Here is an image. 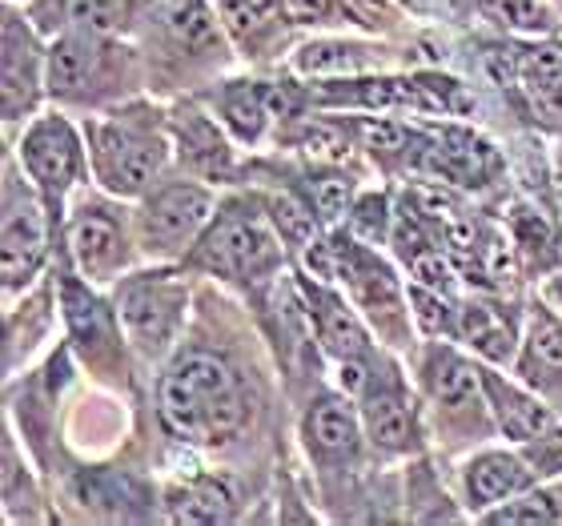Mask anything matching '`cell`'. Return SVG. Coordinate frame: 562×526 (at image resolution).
Returning a JSON list of instances; mask_svg holds the SVG:
<instances>
[{
	"label": "cell",
	"instance_id": "cell-29",
	"mask_svg": "<svg viewBox=\"0 0 562 526\" xmlns=\"http://www.w3.org/2000/svg\"><path fill=\"white\" fill-rule=\"evenodd\" d=\"M305 193H310V205H314L322 225H334L338 217H346L353 210V181L346 174H338V169H329V165L310 174Z\"/></svg>",
	"mask_w": 562,
	"mask_h": 526
},
{
	"label": "cell",
	"instance_id": "cell-21",
	"mask_svg": "<svg viewBox=\"0 0 562 526\" xmlns=\"http://www.w3.org/2000/svg\"><path fill=\"white\" fill-rule=\"evenodd\" d=\"M482 387L491 394V402H494L491 410L506 438H515V443H522V446H535L539 438H547V434L554 430L551 410L542 406L535 394L510 387V382H503V378L491 374V370H482Z\"/></svg>",
	"mask_w": 562,
	"mask_h": 526
},
{
	"label": "cell",
	"instance_id": "cell-2",
	"mask_svg": "<svg viewBox=\"0 0 562 526\" xmlns=\"http://www.w3.org/2000/svg\"><path fill=\"white\" fill-rule=\"evenodd\" d=\"M97 181L117 198H140L169 161V137L149 105H125L85 125Z\"/></svg>",
	"mask_w": 562,
	"mask_h": 526
},
{
	"label": "cell",
	"instance_id": "cell-11",
	"mask_svg": "<svg viewBox=\"0 0 562 526\" xmlns=\"http://www.w3.org/2000/svg\"><path fill=\"white\" fill-rule=\"evenodd\" d=\"M411 161L414 169L442 177L450 186H486L503 174V157L491 141L467 130H438L430 141H422V149H414Z\"/></svg>",
	"mask_w": 562,
	"mask_h": 526
},
{
	"label": "cell",
	"instance_id": "cell-1",
	"mask_svg": "<svg viewBox=\"0 0 562 526\" xmlns=\"http://www.w3.org/2000/svg\"><path fill=\"white\" fill-rule=\"evenodd\" d=\"M157 414L177 443L225 446L246 430L249 398L234 366L217 354H181L157 382Z\"/></svg>",
	"mask_w": 562,
	"mask_h": 526
},
{
	"label": "cell",
	"instance_id": "cell-14",
	"mask_svg": "<svg viewBox=\"0 0 562 526\" xmlns=\"http://www.w3.org/2000/svg\"><path fill=\"white\" fill-rule=\"evenodd\" d=\"M302 438L310 458L326 467H341V462H353L362 450V422L346 398H317L305 410Z\"/></svg>",
	"mask_w": 562,
	"mask_h": 526
},
{
	"label": "cell",
	"instance_id": "cell-24",
	"mask_svg": "<svg viewBox=\"0 0 562 526\" xmlns=\"http://www.w3.org/2000/svg\"><path fill=\"white\" fill-rule=\"evenodd\" d=\"M454 334L486 362H510L515 358V322L491 302H467L458 310Z\"/></svg>",
	"mask_w": 562,
	"mask_h": 526
},
{
	"label": "cell",
	"instance_id": "cell-34",
	"mask_svg": "<svg viewBox=\"0 0 562 526\" xmlns=\"http://www.w3.org/2000/svg\"><path fill=\"white\" fill-rule=\"evenodd\" d=\"M285 16L293 24H338L353 12L350 4H341V0H285Z\"/></svg>",
	"mask_w": 562,
	"mask_h": 526
},
{
	"label": "cell",
	"instance_id": "cell-35",
	"mask_svg": "<svg viewBox=\"0 0 562 526\" xmlns=\"http://www.w3.org/2000/svg\"><path fill=\"white\" fill-rule=\"evenodd\" d=\"M386 222H390V213H386V198H378V193H366L358 205L350 210V225H353V234L366 237V242H378V237L386 234Z\"/></svg>",
	"mask_w": 562,
	"mask_h": 526
},
{
	"label": "cell",
	"instance_id": "cell-38",
	"mask_svg": "<svg viewBox=\"0 0 562 526\" xmlns=\"http://www.w3.org/2000/svg\"><path fill=\"white\" fill-rule=\"evenodd\" d=\"M554 186H559V193H562V149H559V157H554Z\"/></svg>",
	"mask_w": 562,
	"mask_h": 526
},
{
	"label": "cell",
	"instance_id": "cell-22",
	"mask_svg": "<svg viewBox=\"0 0 562 526\" xmlns=\"http://www.w3.org/2000/svg\"><path fill=\"white\" fill-rule=\"evenodd\" d=\"M518 370L542 394H559L562 390V317H554V310H547V305H539L530 314Z\"/></svg>",
	"mask_w": 562,
	"mask_h": 526
},
{
	"label": "cell",
	"instance_id": "cell-17",
	"mask_svg": "<svg viewBox=\"0 0 562 526\" xmlns=\"http://www.w3.org/2000/svg\"><path fill=\"white\" fill-rule=\"evenodd\" d=\"M169 137H173L181 165H186L193 177H201V181H225L229 169H234V149H229V141L222 137V130H217L201 109H193V105L173 109V117H169Z\"/></svg>",
	"mask_w": 562,
	"mask_h": 526
},
{
	"label": "cell",
	"instance_id": "cell-25",
	"mask_svg": "<svg viewBox=\"0 0 562 526\" xmlns=\"http://www.w3.org/2000/svg\"><path fill=\"white\" fill-rule=\"evenodd\" d=\"M217 109L237 141H258L273 117V89H261L254 81H229L217 93Z\"/></svg>",
	"mask_w": 562,
	"mask_h": 526
},
{
	"label": "cell",
	"instance_id": "cell-13",
	"mask_svg": "<svg viewBox=\"0 0 562 526\" xmlns=\"http://www.w3.org/2000/svg\"><path fill=\"white\" fill-rule=\"evenodd\" d=\"M506 81H515L530 101L535 117L551 130H562V45H527L503 48Z\"/></svg>",
	"mask_w": 562,
	"mask_h": 526
},
{
	"label": "cell",
	"instance_id": "cell-19",
	"mask_svg": "<svg viewBox=\"0 0 562 526\" xmlns=\"http://www.w3.org/2000/svg\"><path fill=\"white\" fill-rule=\"evenodd\" d=\"M535 479H539V467L518 455H506V450H486V455L470 458L467 474H462V482H467V499L474 511L510 503L515 494L530 491Z\"/></svg>",
	"mask_w": 562,
	"mask_h": 526
},
{
	"label": "cell",
	"instance_id": "cell-10",
	"mask_svg": "<svg viewBox=\"0 0 562 526\" xmlns=\"http://www.w3.org/2000/svg\"><path fill=\"white\" fill-rule=\"evenodd\" d=\"M45 213L36 198L12 177L4 181V290L16 293L45 261Z\"/></svg>",
	"mask_w": 562,
	"mask_h": 526
},
{
	"label": "cell",
	"instance_id": "cell-26",
	"mask_svg": "<svg viewBox=\"0 0 562 526\" xmlns=\"http://www.w3.org/2000/svg\"><path fill=\"white\" fill-rule=\"evenodd\" d=\"M374 60H382V57L366 45H350V41H314V45L297 48L293 69L310 72V77H329V72H362V69H370Z\"/></svg>",
	"mask_w": 562,
	"mask_h": 526
},
{
	"label": "cell",
	"instance_id": "cell-5",
	"mask_svg": "<svg viewBox=\"0 0 562 526\" xmlns=\"http://www.w3.org/2000/svg\"><path fill=\"white\" fill-rule=\"evenodd\" d=\"M137 246L149 258H181L198 246L205 225L213 222V193L198 181L157 186L137 210Z\"/></svg>",
	"mask_w": 562,
	"mask_h": 526
},
{
	"label": "cell",
	"instance_id": "cell-3",
	"mask_svg": "<svg viewBox=\"0 0 562 526\" xmlns=\"http://www.w3.org/2000/svg\"><path fill=\"white\" fill-rule=\"evenodd\" d=\"M281 254H285V242L270 210H258L249 201H229L213 213V222L198 237L189 266L234 281V286H254L278 273Z\"/></svg>",
	"mask_w": 562,
	"mask_h": 526
},
{
	"label": "cell",
	"instance_id": "cell-36",
	"mask_svg": "<svg viewBox=\"0 0 562 526\" xmlns=\"http://www.w3.org/2000/svg\"><path fill=\"white\" fill-rule=\"evenodd\" d=\"M353 12V21L358 24H370V29H390V24L398 21V9H394V0H346Z\"/></svg>",
	"mask_w": 562,
	"mask_h": 526
},
{
	"label": "cell",
	"instance_id": "cell-4",
	"mask_svg": "<svg viewBox=\"0 0 562 526\" xmlns=\"http://www.w3.org/2000/svg\"><path fill=\"white\" fill-rule=\"evenodd\" d=\"M45 85L65 105H105L137 85V57L109 36L60 33L45 57Z\"/></svg>",
	"mask_w": 562,
	"mask_h": 526
},
{
	"label": "cell",
	"instance_id": "cell-18",
	"mask_svg": "<svg viewBox=\"0 0 562 526\" xmlns=\"http://www.w3.org/2000/svg\"><path fill=\"white\" fill-rule=\"evenodd\" d=\"M45 85V57L36 48L29 24L9 12L4 21V121H21L36 105Z\"/></svg>",
	"mask_w": 562,
	"mask_h": 526
},
{
	"label": "cell",
	"instance_id": "cell-16",
	"mask_svg": "<svg viewBox=\"0 0 562 526\" xmlns=\"http://www.w3.org/2000/svg\"><path fill=\"white\" fill-rule=\"evenodd\" d=\"M422 387H426L430 402L438 406V414H446L450 422H470L479 414L482 370H474L450 346H434L426 354V362H422Z\"/></svg>",
	"mask_w": 562,
	"mask_h": 526
},
{
	"label": "cell",
	"instance_id": "cell-30",
	"mask_svg": "<svg viewBox=\"0 0 562 526\" xmlns=\"http://www.w3.org/2000/svg\"><path fill=\"white\" fill-rule=\"evenodd\" d=\"M510 225H515V246L527 254L530 261H547L554 258V249H559V237H554L551 222H547V213L535 210V205H515L510 213Z\"/></svg>",
	"mask_w": 562,
	"mask_h": 526
},
{
	"label": "cell",
	"instance_id": "cell-15",
	"mask_svg": "<svg viewBox=\"0 0 562 526\" xmlns=\"http://www.w3.org/2000/svg\"><path fill=\"white\" fill-rule=\"evenodd\" d=\"M149 0H36V21L60 33H97L117 36L130 33L140 21Z\"/></svg>",
	"mask_w": 562,
	"mask_h": 526
},
{
	"label": "cell",
	"instance_id": "cell-12",
	"mask_svg": "<svg viewBox=\"0 0 562 526\" xmlns=\"http://www.w3.org/2000/svg\"><path fill=\"white\" fill-rule=\"evenodd\" d=\"M362 422L370 443L382 450V455H406V450H418V418H414V406L406 398L402 378L390 370V374H370L362 390Z\"/></svg>",
	"mask_w": 562,
	"mask_h": 526
},
{
	"label": "cell",
	"instance_id": "cell-8",
	"mask_svg": "<svg viewBox=\"0 0 562 526\" xmlns=\"http://www.w3.org/2000/svg\"><path fill=\"white\" fill-rule=\"evenodd\" d=\"M69 254L77 261V273L85 281H93V286L121 278L130 269L133 249L117 210L105 205V201H77L69 222Z\"/></svg>",
	"mask_w": 562,
	"mask_h": 526
},
{
	"label": "cell",
	"instance_id": "cell-27",
	"mask_svg": "<svg viewBox=\"0 0 562 526\" xmlns=\"http://www.w3.org/2000/svg\"><path fill=\"white\" fill-rule=\"evenodd\" d=\"M229 511H234V499L217 479H189L173 494L177 523H225Z\"/></svg>",
	"mask_w": 562,
	"mask_h": 526
},
{
	"label": "cell",
	"instance_id": "cell-32",
	"mask_svg": "<svg viewBox=\"0 0 562 526\" xmlns=\"http://www.w3.org/2000/svg\"><path fill=\"white\" fill-rule=\"evenodd\" d=\"M486 518L491 523H554V518H562V506L554 491H522L503 511H494Z\"/></svg>",
	"mask_w": 562,
	"mask_h": 526
},
{
	"label": "cell",
	"instance_id": "cell-33",
	"mask_svg": "<svg viewBox=\"0 0 562 526\" xmlns=\"http://www.w3.org/2000/svg\"><path fill=\"white\" fill-rule=\"evenodd\" d=\"M281 0H217L222 16L229 21L234 33H249V29H261L270 24V16L278 12Z\"/></svg>",
	"mask_w": 562,
	"mask_h": 526
},
{
	"label": "cell",
	"instance_id": "cell-6",
	"mask_svg": "<svg viewBox=\"0 0 562 526\" xmlns=\"http://www.w3.org/2000/svg\"><path fill=\"white\" fill-rule=\"evenodd\" d=\"M21 165L33 177L36 193L45 201L48 217H57L65 198H69L77 181L85 177V149L81 137L69 121L48 113L36 117L21 137Z\"/></svg>",
	"mask_w": 562,
	"mask_h": 526
},
{
	"label": "cell",
	"instance_id": "cell-28",
	"mask_svg": "<svg viewBox=\"0 0 562 526\" xmlns=\"http://www.w3.org/2000/svg\"><path fill=\"white\" fill-rule=\"evenodd\" d=\"M266 210H270L273 225H278L281 242H285V249H310L314 246V234H317V213L310 201L293 198V193H273L270 201H266Z\"/></svg>",
	"mask_w": 562,
	"mask_h": 526
},
{
	"label": "cell",
	"instance_id": "cell-9",
	"mask_svg": "<svg viewBox=\"0 0 562 526\" xmlns=\"http://www.w3.org/2000/svg\"><path fill=\"white\" fill-rule=\"evenodd\" d=\"M329 266L338 269V278L350 286L353 305L374 317L386 338H394L406 314H402V290L386 261L378 258L370 246H362L358 237H338L329 246Z\"/></svg>",
	"mask_w": 562,
	"mask_h": 526
},
{
	"label": "cell",
	"instance_id": "cell-31",
	"mask_svg": "<svg viewBox=\"0 0 562 526\" xmlns=\"http://www.w3.org/2000/svg\"><path fill=\"white\" fill-rule=\"evenodd\" d=\"M479 12L486 21L503 24L510 33H547L554 29V16L539 0H479Z\"/></svg>",
	"mask_w": 562,
	"mask_h": 526
},
{
	"label": "cell",
	"instance_id": "cell-23",
	"mask_svg": "<svg viewBox=\"0 0 562 526\" xmlns=\"http://www.w3.org/2000/svg\"><path fill=\"white\" fill-rule=\"evenodd\" d=\"M65 314H69V329L77 346L85 350L89 362H109L117 354V329H113V317L93 293L77 286V281H65Z\"/></svg>",
	"mask_w": 562,
	"mask_h": 526
},
{
	"label": "cell",
	"instance_id": "cell-20",
	"mask_svg": "<svg viewBox=\"0 0 562 526\" xmlns=\"http://www.w3.org/2000/svg\"><path fill=\"white\" fill-rule=\"evenodd\" d=\"M302 298H305V310H310V322H314V334H317V342H322V350L334 354L338 362L366 358V329L338 293H329L326 286L302 281Z\"/></svg>",
	"mask_w": 562,
	"mask_h": 526
},
{
	"label": "cell",
	"instance_id": "cell-37",
	"mask_svg": "<svg viewBox=\"0 0 562 526\" xmlns=\"http://www.w3.org/2000/svg\"><path fill=\"white\" fill-rule=\"evenodd\" d=\"M547 305H554L562 314V273H554V278L547 281Z\"/></svg>",
	"mask_w": 562,
	"mask_h": 526
},
{
	"label": "cell",
	"instance_id": "cell-7",
	"mask_svg": "<svg viewBox=\"0 0 562 526\" xmlns=\"http://www.w3.org/2000/svg\"><path fill=\"white\" fill-rule=\"evenodd\" d=\"M117 314L137 350L161 354L186 322V286L169 273H140L125 281Z\"/></svg>",
	"mask_w": 562,
	"mask_h": 526
}]
</instances>
